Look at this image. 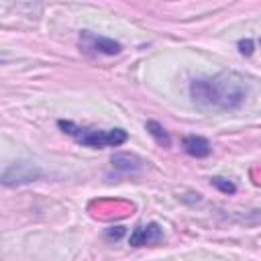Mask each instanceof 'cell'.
I'll list each match as a JSON object with an SVG mask.
<instances>
[{
  "mask_svg": "<svg viewBox=\"0 0 261 261\" xmlns=\"http://www.w3.org/2000/svg\"><path fill=\"white\" fill-rule=\"evenodd\" d=\"M253 49H255V43H253L251 39H241V41H239V51H241L243 55H251Z\"/></svg>",
  "mask_w": 261,
  "mask_h": 261,
  "instance_id": "cell-9",
  "label": "cell"
},
{
  "mask_svg": "<svg viewBox=\"0 0 261 261\" xmlns=\"http://www.w3.org/2000/svg\"><path fill=\"white\" fill-rule=\"evenodd\" d=\"M57 126L69 135L71 139H75L80 145L84 147H92V149H104V147H118L122 143H126L128 133L124 128H110V130H94V128H84L73 124L71 120H57Z\"/></svg>",
  "mask_w": 261,
  "mask_h": 261,
  "instance_id": "cell-2",
  "label": "cell"
},
{
  "mask_svg": "<svg viewBox=\"0 0 261 261\" xmlns=\"http://www.w3.org/2000/svg\"><path fill=\"white\" fill-rule=\"evenodd\" d=\"M165 239L163 234V226L157 222H149V224H139L133 228L130 237H128V245L130 247H147V245H159Z\"/></svg>",
  "mask_w": 261,
  "mask_h": 261,
  "instance_id": "cell-3",
  "label": "cell"
},
{
  "mask_svg": "<svg viewBox=\"0 0 261 261\" xmlns=\"http://www.w3.org/2000/svg\"><path fill=\"white\" fill-rule=\"evenodd\" d=\"M122 234H124V228H122V226H114V228H110V230L106 232L108 239H120Z\"/></svg>",
  "mask_w": 261,
  "mask_h": 261,
  "instance_id": "cell-10",
  "label": "cell"
},
{
  "mask_svg": "<svg viewBox=\"0 0 261 261\" xmlns=\"http://www.w3.org/2000/svg\"><path fill=\"white\" fill-rule=\"evenodd\" d=\"M80 45L86 47V49H92L96 53H102V55H118L122 51V45L118 41L102 37V35H92L90 31H82Z\"/></svg>",
  "mask_w": 261,
  "mask_h": 261,
  "instance_id": "cell-4",
  "label": "cell"
},
{
  "mask_svg": "<svg viewBox=\"0 0 261 261\" xmlns=\"http://www.w3.org/2000/svg\"><path fill=\"white\" fill-rule=\"evenodd\" d=\"M145 128H147V133L155 139V143H157L159 147H163V149L171 147V137H169V133L163 128V124H159L157 120H147V122H145Z\"/></svg>",
  "mask_w": 261,
  "mask_h": 261,
  "instance_id": "cell-7",
  "label": "cell"
},
{
  "mask_svg": "<svg viewBox=\"0 0 261 261\" xmlns=\"http://www.w3.org/2000/svg\"><path fill=\"white\" fill-rule=\"evenodd\" d=\"M210 184H212L214 188H218L222 194H234V192H237V186H234L230 179H226V177H212Z\"/></svg>",
  "mask_w": 261,
  "mask_h": 261,
  "instance_id": "cell-8",
  "label": "cell"
},
{
  "mask_svg": "<svg viewBox=\"0 0 261 261\" xmlns=\"http://www.w3.org/2000/svg\"><path fill=\"white\" fill-rule=\"evenodd\" d=\"M41 173H39V169L35 167V165H31V163H12L8 169H6V173L0 177V181L4 184V186H18V184H27V181H33L35 177H39Z\"/></svg>",
  "mask_w": 261,
  "mask_h": 261,
  "instance_id": "cell-5",
  "label": "cell"
},
{
  "mask_svg": "<svg viewBox=\"0 0 261 261\" xmlns=\"http://www.w3.org/2000/svg\"><path fill=\"white\" fill-rule=\"evenodd\" d=\"M184 145V151L190 155V157H196V159H204L212 153V147H210V141L200 137V135H188L184 137L181 141Z\"/></svg>",
  "mask_w": 261,
  "mask_h": 261,
  "instance_id": "cell-6",
  "label": "cell"
},
{
  "mask_svg": "<svg viewBox=\"0 0 261 261\" xmlns=\"http://www.w3.org/2000/svg\"><path fill=\"white\" fill-rule=\"evenodd\" d=\"M194 104L202 108L234 110L249 96V82L237 71H222L210 77H196L190 84Z\"/></svg>",
  "mask_w": 261,
  "mask_h": 261,
  "instance_id": "cell-1",
  "label": "cell"
}]
</instances>
